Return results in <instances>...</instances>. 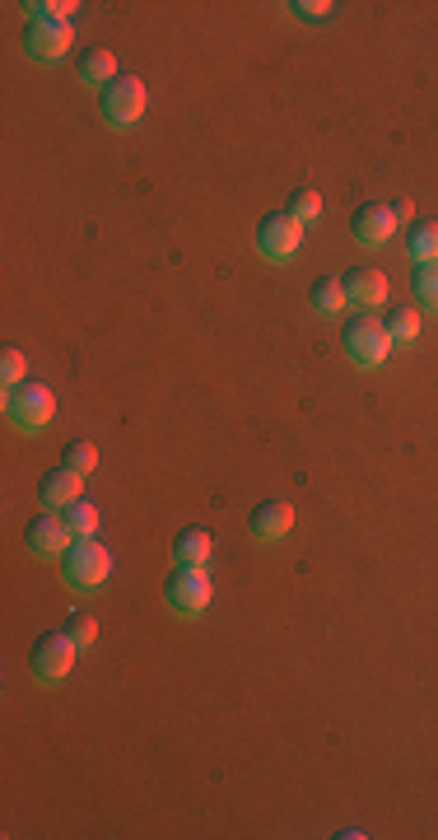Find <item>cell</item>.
<instances>
[{
  "label": "cell",
  "instance_id": "6da1fadb",
  "mask_svg": "<svg viewBox=\"0 0 438 840\" xmlns=\"http://www.w3.org/2000/svg\"><path fill=\"white\" fill-rule=\"evenodd\" d=\"M61 580L70 588H80V593L103 588L113 580V551L103 547L98 537H75L66 547V556H61Z\"/></svg>",
  "mask_w": 438,
  "mask_h": 840
},
{
  "label": "cell",
  "instance_id": "7a4b0ae2",
  "mask_svg": "<svg viewBox=\"0 0 438 840\" xmlns=\"http://www.w3.org/2000/svg\"><path fill=\"white\" fill-rule=\"evenodd\" d=\"M75 658H80V644L70 640V630H43L38 640H33V650H28V673L47 681V687H57V681L70 677V668H75Z\"/></svg>",
  "mask_w": 438,
  "mask_h": 840
},
{
  "label": "cell",
  "instance_id": "3957f363",
  "mask_svg": "<svg viewBox=\"0 0 438 840\" xmlns=\"http://www.w3.org/2000/svg\"><path fill=\"white\" fill-rule=\"evenodd\" d=\"M145 108H150V90H145V84H140L135 75H117L108 90H98V113H103V121H108V127H117V131L135 127V121L145 117Z\"/></svg>",
  "mask_w": 438,
  "mask_h": 840
},
{
  "label": "cell",
  "instance_id": "277c9868",
  "mask_svg": "<svg viewBox=\"0 0 438 840\" xmlns=\"http://www.w3.org/2000/svg\"><path fill=\"white\" fill-rule=\"evenodd\" d=\"M5 416H10V425H14V430L38 434V430L51 425V416H57V397H51L47 383L24 378L20 388H10V397H5Z\"/></svg>",
  "mask_w": 438,
  "mask_h": 840
},
{
  "label": "cell",
  "instance_id": "5b68a950",
  "mask_svg": "<svg viewBox=\"0 0 438 840\" xmlns=\"http://www.w3.org/2000/svg\"><path fill=\"white\" fill-rule=\"evenodd\" d=\"M341 346H345L350 364H359V370H378V364L388 360V350H392V337L378 318H364L359 313V318H350L341 327Z\"/></svg>",
  "mask_w": 438,
  "mask_h": 840
},
{
  "label": "cell",
  "instance_id": "8992f818",
  "mask_svg": "<svg viewBox=\"0 0 438 840\" xmlns=\"http://www.w3.org/2000/svg\"><path fill=\"white\" fill-rule=\"evenodd\" d=\"M210 574L205 570H187V565H173L168 580H164V603L168 611H178V617H201L210 607Z\"/></svg>",
  "mask_w": 438,
  "mask_h": 840
},
{
  "label": "cell",
  "instance_id": "52a82bcc",
  "mask_svg": "<svg viewBox=\"0 0 438 840\" xmlns=\"http://www.w3.org/2000/svg\"><path fill=\"white\" fill-rule=\"evenodd\" d=\"M257 253L271 257V261H289L294 253L304 248V224L289 215V210H271V215L257 220Z\"/></svg>",
  "mask_w": 438,
  "mask_h": 840
},
{
  "label": "cell",
  "instance_id": "ba28073f",
  "mask_svg": "<svg viewBox=\"0 0 438 840\" xmlns=\"http://www.w3.org/2000/svg\"><path fill=\"white\" fill-rule=\"evenodd\" d=\"M392 234H396V220H392L388 201H364L350 210V238L364 243V248H382Z\"/></svg>",
  "mask_w": 438,
  "mask_h": 840
},
{
  "label": "cell",
  "instance_id": "9c48e42d",
  "mask_svg": "<svg viewBox=\"0 0 438 840\" xmlns=\"http://www.w3.org/2000/svg\"><path fill=\"white\" fill-rule=\"evenodd\" d=\"M70 43H75V33H70V24H61V20H38V24H28V28H24V38H20V47L28 51L33 61H61L66 51H70Z\"/></svg>",
  "mask_w": 438,
  "mask_h": 840
},
{
  "label": "cell",
  "instance_id": "30bf717a",
  "mask_svg": "<svg viewBox=\"0 0 438 840\" xmlns=\"http://www.w3.org/2000/svg\"><path fill=\"white\" fill-rule=\"evenodd\" d=\"M70 541H75V533L66 528L61 514H38V518L24 523V547L33 556H66Z\"/></svg>",
  "mask_w": 438,
  "mask_h": 840
},
{
  "label": "cell",
  "instance_id": "8fae6325",
  "mask_svg": "<svg viewBox=\"0 0 438 840\" xmlns=\"http://www.w3.org/2000/svg\"><path fill=\"white\" fill-rule=\"evenodd\" d=\"M294 528V504L289 500H257L252 504V514H248V533L257 537V541H280Z\"/></svg>",
  "mask_w": 438,
  "mask_h": 840
},
{
  "label": "cell",
  "instance_id": "7c38bea8",
  "mask_svg": "<svg viewBox=\"0 0 438 840\" xmlns=\"http://www.w3.org/2000/svg\"><path fill=\"white\" fill-rule=\"evenodd\" d=\"M341 285H345V300L355 308H382L388 304V276H382L378 267H350L341 276Z\"/></svg>",
  "mask_w": 438,
  "mask_h": 840
},
{
  "label": "cell",
  "instance_id": "4fadbf2b",
  "mask_svg": "<svg viewBox=\"0 0 438 840\" xmlns=\"http://www.w3.org/2000/svg\"><path fill=\"white\" fill-rule=\"evenodd\" d=\"M80 471H70L66 463H57L51 471H43L38 477V500L51 504V510H66V504H75L80 500Z\"/></svg>",
  "mask_w": 438,
  "mask_h": 840
},
{
  "label": "cell",
  "instance_id": "5bb4252c",
  "mask_svg": "<svg viewBox=\"0 0 438 840\" xmlns=\"http://www.w3.org/2000/svg\"><path fill=\"white\" fill-rule=\"evenodd\" d=\"M210 551H215V541H210V533L201 528V523H191V528H182L178 537H173V565H187V570H205Z\"/></svg>",
  "mask_w": 438,
  "mask_h": 840
},
{
  "label": "cell",
  "instance_id": "9a60e30c",
  "mask_svg": "<svg viewBox=\"0 0 438 840\" xmlns=\"http://www.w3.org/2000/svg\"><path fill=\"white\" fill-rule=\"evenodd\" d=\"M75 75H80V84L108 90V84L117 80V57H113L108 47H84L80 57H75Z\"/></svg>",
  "mask_w": 438,
  "mask_h": 840
},
{
  "label": "cell",
  "instance_id": "2e32d148",
  "mask_svg": "<svg viewBox=\"0 0 438 840\" xmlns=\"http://www.w3.org/2000/svg\"><path fill=\"white\" fill-rule=\"evenodd\" d=\"M308 304H312V313H322V318H336L341 308H350V300H345V285H341V280H331V276L312 280V290H308Z\"/></svg>",
  "mask_w": 438,
  "mask_h": 840
},
{
  "label": "cell",
  "instance_id": "e0dca14e",
  "mask_svg": "<svg viewBox=\"0 0 438 840\" xmlns=\"http://www.w3.org/2000/svg\"><path fill=\"white\" fill-rule=\"evenodd\" d=\"M406 257L415 267H425V261H438V224H415L406 234Z\"/></svg>",
  "mask_w": 438,
  "mask_h": 840
},
{
  "label": "cell",
  "instance_id": "ac0fdd59",
  "mask_svg": "<svg viewBox=\"0 0 438 840\" xmlns=\"http://www.w3.org/2000/svg\"><path fill=\"white\" fill-rule=\"evenodd\" d=\"M411 294H415V304H419V308L438 313V261H425V267H415V276H411Z\"/></svg>",
  "mask_w": 438,
  "mask_h": 840
},
{
  "label": "cell",
  "instance_id": "d6986e66",
  "mask_svg": "<svg viewBox=\"0 0 438 840\" xmlns=\"http://www.w3.org/2000/svg\"><path fill=\"white\" fill-rule=\"evenodd\" d=\"M382 327H388L392 346H411V341L419 337V313H415V308H388Z\"/></svg>",
  "mask_w": 438,
  "mask_h": 840
},
{
  "label": "cell",
  "instance_id": "ffe728a7",
  "mask_svg": "<svg viewBox=\"0 0 438 840\" xmlns=\"http://www.w3.org/2000/svg\"><path fill=\"white\" fill-rule=\"evenodd\" d=\"M61 518H66V528L75 533V537H94V533H98V510H94V504L84 500V495H80L75 504H66Z\"/></svg>",
  "mask_w": 438,
  "mask_h": 840
},
{
  "label": "cell",
  "instance_id": "44dd1931",
  "mask_svg": "<svg viewBox=\"0 0 438 840\" xmlns=\"http://www.w3.org/2000/svg\"><path fill=\"white\" fill-rule=\"evenodd\" d=\"M20 10L28 14V24H38V20H61V24H70V14H75L80 5H75V0H24Z\"/></svg>",
  "mask_w": 438,
  "mask_h": 840
},
{
  "label": "cell",
  "instance_id": "7402d4cb",
  "mask_svg": "<svg viewBox=\"0 0 438 840\" xmlns=\"http://www.w3.org/2000/svg\"><path fill=\"white\" fill-rule=\"evenodd\" d=\"M61 463H66L70 471H80V477H90V471L98 467V448H94L90 440H75V444L61 448Z\"/></svg>",
  "mask_w": 438,
  "mask_h": 840
},
{
  "label": "cell",
  "instance_id": "603a6c76",
  "mask_svg": "<svg viewBox=\"0 0 438 840\" xmlns=\"http://www.w3.org/2000/svg\"><path fill=\"white\" fill-rule=\"evenodd\" d=\"M285 210H289V215L299 220V224H312V220L322 215V197H318L312 187H299V191L289 197V206H285Z\"/></svg>",
  "mask_w": 438,
  "mask_h": 840
},
{
  "label": "cell",
  "instance_id": "cb8c5ba5",
  "mask_svg": "<svg viewBox=\"0 0 438 840\" xmlns=\"http://www.w3.org/2000/svg\"><path fill=\"white\" fill-rule=\"evenodd\" d=\"M24 378H28V364L20 355V346H5V355H0V383H5V388H20Z\"/></svg>",
  "mask_w": 438,
  "mask_h": 840
},
{
  "label": "cell",
  "instance_id": "d4e9b609",
  "mask_svg": "<svg viewBox=\"0 0 438 840\" xmlns=\"http://www.w3.org/2000/svg\"><path fill=\"white\" fill-rule=\"evenodd\" d=\"M66 630H70V640L80 644V654H84V650H94V644H98V621H94V617H84V611H75V617H66Z\"/></svg>",
  "mask_w": 438,
  "mask_h": 840
},
{
  "label": "cell",
  "instance_id": "484cf974",
  "mask_svg": "<svg viewBox=\"0 0 438 840\" xmlns=\"http://www.w3.org/2000/svg\"><path fill=\"white\" fill-rule=\"evenodd\" d=\"M336 10L331 0H289V14L294 20H304V24H318V20H327V14Z\"/></svg>",
  "mask_w": 438,
  "mask_h": 840
},
{
  "label": "cell",
  "instance_id": "4316f807",
  "mask_svg": "<svg viewBox=\"0 0 438 840\" xmlns=\"http://www.w3.org/2000/svg\"><path fill=\"white\" fill-rule=\"evenodd\" d=\"M388 210H392V220H396V224H411V220H415L411 197H392V201H388Z\"/></svg>",
  "mask_w": 438,
  "mask_h": 840
}]
</instances>
